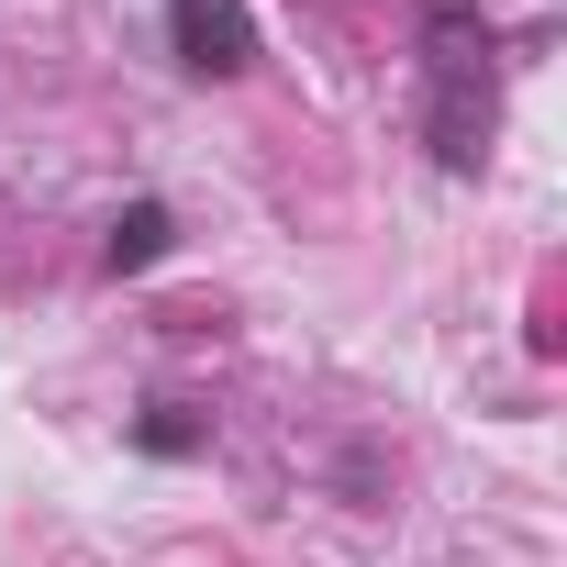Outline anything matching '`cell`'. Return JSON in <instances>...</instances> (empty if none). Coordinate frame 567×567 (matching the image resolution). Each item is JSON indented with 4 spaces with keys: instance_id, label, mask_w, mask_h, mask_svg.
<instances>
[{
    "instance_id": "cell-4",
    "label": "cell",
    "mask_w": 567,
    "mask_h": 567,
    "mask_svg": "<svg viewBox=\"0 0 567 567\" xmlns=\"http://www.w3.org/2000/svg\"><path fill=\"white\" fill-rule=\"evenodd\" d=\"M156 256H167V200H134L112 223V267H156Z\"/></svg>"
},
{
    "instance_id": "cell-2",
    "label": "cell",
    "mask_w": 567,
    "mask_h": 567,
    "mask_svg": "<svg viewBox=\"0 0 567 567\" xmlns=\"http://www.w3.org/2000/svg\"><path fill=\"white\" fill-rule=\"evenodd\" d=\"M167 45L189 79H245L256 68V12L245 0H167Z\"/></svg>"
},
{
    "instance_id": "cell-3",
    "label": "cell",
    "mask_w": 567,
    "mask_h": 567,
    "mask_svg": "<svg viewBox=\"0 0 567 567\" xmlns=\"http://www.w3.org/2000/svg\"><path fill=\"white\" fill-rule=\"evenodd\" d=\"M134 445H145V456H200V445H212V423H200L189 401H145V423H134Z\"/></svg>"
},
{
    "instance_id": "cell-1",
    "label": "cell",
    "mask_w": 567,
    "mask_h": 567,
    "mask_svg": "<svg viewBox=\"0 0 567 567\" xmlns=\"http://www.w3.org/2000/svg\"><path fill=\"white\" fill-rule=\"evenodd\" d=\"M489 145V34L467 12L434 23V156L445 167H478Z\"/></svg>"
}]
</instances>
